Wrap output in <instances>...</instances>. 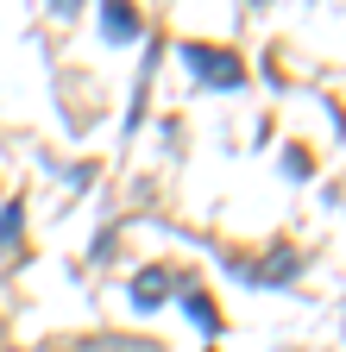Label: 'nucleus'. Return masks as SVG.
<instances>
[{"label":"nucleus","instance_id":"1","mask_svg":"<svg viewBox=\"0 0 346 352\" xmlns=\"http://www.w3.org/2000/svg\"><path fill=\"white\" fill-rule=\"evenodd\" d=\"M189 69H195V82H208V88H239L246 82V63L233 57V51H221V44H189Z\"/></svg>","mask_w":346,"mask_h":352},{"label":"nucleus","instance_id":"2","mask_svg":"<svg viewBox=\"0 0 346 352\" xmlns=\"http://www.w3.org/2000/svg\"><path fill=\"white\" fill-rule=\"evenodd\" d=\"M101 32L113 44H133L139 38V13H133V0H101Z\"/></svg>","mask_w":346,"mask_h":352},{"label":"nucleus","instance_id":"6","mask_svg":"<svg viewBox=\"0 0 346 352\" xmlns=\"http://www.w3.org/2000/svg\"><path fill=\"white\" fill-rule=\"evenodd\" d=\"M51 7H57V13H63V19H69V13H76V0H51Z\"/></svg>","mask_w":346,"mask_h":352},{"label":"nucleus","instance_id":"3","mask_svg":"<svg viewBox=\"0 0 346 352\" xmlns=\"http://www.w3.org/2000/svg\"><path fill=\"white\" fill-rule=\"evenodd\" d=\"M164 296H170V271H139L133 277V302L139 308H158Z\"/></svg>","mask_w":346,"mask_h":352},{"label":"nucleus","instance_id":"5","mask_svg":"<svg viewBox=\"0 0 346 352\" xmlns=\"http://www.w3.org/2000/svg\"><path fill=\"white\" fill-rule=\"evenodd\" d=\"M290 271H296V258H290V252H271V264H265L258 277H265V283H283Z\"/></svg>","mask_w":346,"mask_h":352},{"label":"nucleus","instance_id":"4","mask_svg":"<svg viewBox=\"0 0 346 352\" xmlns=\"http://www.w3.org/2000/svg\"><path fill=\"white\" fill-rule=\"evenodd\" d=\"M183 308H189V321H195L202 333H221V315H214V302H208V296H189Z\"/></svg>","mask_w":346,"mask_h":352}]
</instances>
